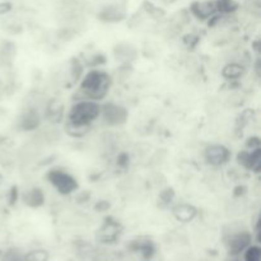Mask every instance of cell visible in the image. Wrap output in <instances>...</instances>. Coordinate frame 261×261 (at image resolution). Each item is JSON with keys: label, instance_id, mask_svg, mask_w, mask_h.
<instances>
[{"label": "cell", "instance_id": "1", "mask_svg": "<svg viewBox=\"0 0 261 261\" xmlns=\"http://www.w3.org/2000/svg\"><path fill=\"white\" fill-rule=\"evenodd\" d=\"M101 112V107L98 106V103L93 101H83L78 102L76 105H74L71 107L70 112H69V125H70V129H83L86 130V127L93 121L94 119H97Z\"/></svg>", "mask_w": 261, "mask_h": 261}, {"label": "cell", "instance_id": "22", "mask_svg": "<svg viewBox=\"0 0 261 261\" xmlns=\"http://www.w3.org/2000/svg\"><path fill=\"white\" fill-rule=\"evenodd\" d=\"M12 9V4L10 3H0V14H5Z\"/></svg>", "mask_w": 261, "mask_h": 261}, {"label": "cell", "instance_id": "13", "mask_svg": "<svg viewBox=\"0 0 261 261\" xmlns=\"http://www.w3.org/2000/svg\"><path fill=\"white\" fill-rule=\"evenodd\" d=\"M40 125V116L35 110H28L20 119V127L23 130H33Z\"/></svg>", "mask_w": 261, "mask_h": 261}, {"label": "cell", "instance_id": "5", "mask_svg": "<svg viewBox=\"0 0 261 261\" xmlns=\"http://www.w3.org/2000/svg\"><path fill=\"white\" fill-rule=\"evenodd\" d=\"M231 157V153L223 145H211L205 150V160L206 162L214 166L224 165Z\"/></svg>", "mask_w": 261, "mask_h": 261}, {"label": "cell", "instance_id": "10", "mask_svg": "<svg viewBox=\"0 0 261 261\" xmlns=\"http://www.w3.org/2000/svg\"><path fill=\"white\" fill-rule=\"evenodd\" d=\"M125 17V10L122 8L116 7V5H110L106 7L101 13H99V18L102 20H107V22H117L121 20Z\"/></svg>", "mask_w": 261, "mask_h": 261}, {"label": "cell", "instance_id": "6", "mask_svg": "<svg viewBox=\"0 0 261 261\" xmlns=\"http://www.w3.org/2000/svg\"><path fill=\"white\" fill-rule=\"evenodd\" d=\"M120 231H121V227L117 222L112 221V219H107L98 231V233H97V239L103 242V244H111L117 239Z\"/></svg>", "mask_w": 261, "mask_h": 261}, {"label": "cell", "instance_id": "2", "mask_svg": "<svg viewBox=\"0 0 261 261\" xmlns=\"http://www.w3.org/2000/svg\"><path fill=\"white\" fill-rule=\"evenodd\" d=\"M111 84L109 74L101 70H92L84 76L81 84V89L88 98L102 99L107 94Z\"/></svg>", "mask_w": 261, "mask_h": 261}, {"label": "cell", "instance_id": "21", "mask_svg": "<svg viewBox=\"0 0 261 261\" xmlns=\"http://www.w3.org/2000/svg\"><path fill=\"white\" fill-rule=\"evenodd\" d=\"M161 198H162V200L165 201V203H168V201L172 200V198H173V191H172V190H166V191H163L162 195H161Z\"/></svg>", "mask_w": 261, "mask_h": 261}, {"label": "cell", "instance_id": "12", "mask_svg": "<svg viewBox=\"0 0 261 261\" xmlns=\"http://www.w3.org/2000/svg\"><path fill=\"white\" fill-rule=\"evenodd\" d=\"M23 200H24V203L27 204V205L32 206V208H37V206H41L43 204L45 196H43V193L40 189L35 188L28 190L27 193H24Z\"/></svg>", "mask_w": 261, "mask_h": 261}, {"label": "cell", "instance_id": "15", "mask_svg": "<svg viewBox=\"0 0 261 261\" xmlns=\"http://www.w3.org/2000/svg\"><path fill=\"white\" fill-rule=\"evenodd\" d=\"M222 74L227 79H237L244 74V66L239 65V64H228L224 66Z\"/></svg>", "mask_w": 261, "mask_h": 261}, {"label": "cell", "instance_id": "7", "mask_svg": "<svg viewBox=\"0 0 261 261\" xmlns=\"http://www.w3.org/2000/svg\"><path fill=\"white\" fill-rule=\"evenodd\" d=\"M239 163L247 170L259 172L261 167V149L256 148L251 152H241L239 154Z\"/></svg>", "mask_w": 261, "mask_h": 261}, {"label": "cell", "instance_id": "8", "mask_svg": "<svg viewBox=\"0 0 261 261\" xmlns=\"http://www.w3.org/2000/svg\"><path fill=\"white\" fill-rule=\"evenodd\" d=\"M251 240V234L247 233V232H240V233L233 234L228 241L229 252L233 255L241 254L242 251H245L250 246Z\"/></svg>", "mask_w": 261, "mask_h": 261}, {"label": "cell", "instance_id": "19", "mask_svg": "<svg viewBox=\"0 0 261 261\" xmlns=\"http://www.w3.org/2000/svg\"><path fill=\"white\" fill-rule=\"evenodd\" d=\"M2 261H24V257H22V255L15 250H9L5 252Z\"/></svg>", "mask_w": 261, "mask_h": 261}, {"label": "cell", "instance_id": "4", "mask_svg": "<svg viewBox=\"0 0 261 261\" xmlns=\"http://www.w3.org/2000/svg\"><path fill=\"white\" fill-rule=\"evenodd\" d=\"M103 119L109 125H121L126 121L127 111L119 105L109 103L102 107Z\"/></svg>", "mask_w": 261, "mask_h": 261}, {"label": "cell", "instance_id": "9", "mask_svg": "<svg viewBox=\"0 0 261 261\" xmlns=\"http://www.w3.org/2000/svg\"><path fill=\"white\" fill-rule=\"evenodd\" d=\"M191 13L199 19H206L217 13L214 0H206V2H194L190 7Z\"/></svg>", "mask_w": 261, "mask_h": 261}, {"label": "cell", "instance_id": "18", "mask_svg": "<svg viewBox=\"0 0 261 261\" xmlns=\"http://www.w3.org/2000/svg\"><path fill=\"white\" fill-rule=\"evenodd\" d=\"M47 254L45 251H32L24 256V261H46Z\"/></svg>", "mask_w": 261, "mask_h": 261}, {"label": "cell", "instance_id": "20", "mask_svg": "<svg viewBox=\"0 0 261 261\" xmlns=\"http://www.w3.org/2000/svg\"><path fill=\"white\" fill-rule=\"evenodd\" d=\"M127 163H129V157H127L126 153H121V154L117 157V165L121 166V167H125Z\"/></svg>", "mask_w": 261, "mask_h": 261}, {"label": "cell", "instance_id": "16", "mask_svg": "<svg viewBox=\"0 0 261 261\" xmlns=\"http://www.w3.org/2000/svg\"><path fill=\"white\" fill-rule=\"evenodd\" d=\"M47 116L50 117L53 121H59L63 116V105L58 101H53L48 105L47 109Z\"/></svg>", "mask_w": 261, "mask_h": 261}, {"label": "cell", "instance_id": "17", "mask_svg": "<svg viewBox=\"0 0 261 261\" xmlns=\"http://www.w3.org/2000/svg\"><path fill=\"white\" fill-rule=\"evenodd\" d=\"M245 261H261V249L259 246H249L245 250Z\"/></svg>", "mask_w": 261, "mask_h": 261}, {"label": "cell", "instance_id": "11", "mask_svg": "<svg viewBox=\"0 0 261 261\" xmlns=\"http://www.w3.org/2000/svg\"><path fill=\"white\" fill-rule=\"evenodd\" d=\"M173 214H175L177 221L186 223V222L193 221L194 217L196 216V209L194 206L188 205V204H181L173 209Z\"/></svg>", "mask_w": 261, "mask_h": 261}, {"label": "cell", "instance_id": "14", "mask_svg": "<svg viewBox=\"0 0 261 261\" xmlns=\"http://www.w3.org/2000/svg\"><path fill=\"white\" fill-rule=\"evenodd\" d=\"M214 4H216L217 12L222 14L233 13L239 9V3L236 0H214Z\"/></svg>", "mask_w": 261, "mask_h": 261}, {"label": "cell", "instance_id": "3", "mask_svg": "<svg viewBox=\"0 0 261 261\" xmlns=\"http://www.w3.org/2000/svg\"><path fill=\"white\" fill-rule=\"evenodd\" d=\"M47 180L50 181L51 185L56 189L60 194H70L74 190L78 189V184H76L75 178L69 173L63 172L60 170H51L47 173Z\"/></svg>", "mask_w": 261, "mask_h": 261}, {"label": "cell", "instance_id": "23", "mask_svg": "<svg viewBox=\"0 0 261 261\" xmlns=\"http://www.w3.org/2000/svg\"><path fill=\"white\" fill-rule=\"evenodd\" d=\"M0 180H2V177H0Z\"/></svg>", "mask_w": 261, "mask_h": 261}, {"label": "cell", "instance_id": "24", "mask_svg": "<svg viewBox=\"0 0 261 261\" xmlns=\"http://www.w3.org/2000/svg\"><path fill=\"white\" fill-rule=\"evenodd\" d=\"M234 261H237V260H234Z\"/></svg>", "mask_w": 261, "mask_h": 261}]
</instances>
